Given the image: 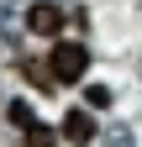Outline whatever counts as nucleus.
Listing matches in <instances>:
<instances>
[{
    "instance_id": "obj_2",
    "label": "nucleus",
    "mask_w": 142,
    "mask_h": 147,
    "mask_svg": "<svg viewBox=\"0 0 142 147\" xmlns=\"http://www.w3.org/2000/svg\"><path fill=\"white\" fill-rule=\"evenodd\" d=\"M21 21H26V32H32V37H53V42H58L63 26H68V16H63V0H32Z\"/></svg>"
},
{
    "instance_id": "obj_5",
    "label": "nucleus",
    "mask_w": 142,
    "mask_h": 147,
    "mask_svg": "<svg viewBox=\"0 0 142 147\" xmlns=\"http://www.w3.org/2000/svg\"><path fill=\"white\" fill-rule=\"evenodd\" d=\"M100 147H137V137H132V126H121V121H111V126H100V137H95Z\"/></svg>"
},
{
    "instance_id": "obj_6",
    "label": "nucleus",
    "mask_w": 142,
    "mask_h": 147,
    "mask_svg": "<svg viewBox=\"0 0 142 147\" xmlns=\"http://www.w3.org/2000/svg\"><path fill=\"white\" fill-rule=\"evenodd\" d=\"M84 105H90V110H111V105H116V95H111L105 84H90V89H84Z\"/></svg>"
},
{
    "instance_id": "obj_4",
    "label": "nucleus",
    "mask_w": 142,
    "mask_h": 147,
    "mask_svg": "<svg viewBox=\"0 0 142 147\" xmlns=\"http://www.w3.org/2000/svg\"><path fill=\"white\" fill-rule=\"evenodd\" d=\"M58 137H63L58 126H42V121H32L26 131H21V142H26V147H58Z\"/></svg>"
},
{
    "instance_id": "obj_1",
    "label": "nucleus",
    "mask_w": 142,
    "mask_h": 147,
    "mask_svg": "<svg viewBox=\"0 0 142 147\" xmlns=\"http://www.w3.org/2000/svg\"><path fill=\"white\" fill-rule=\"evenodd\" d=\"M47 68H53V84H84V68H90V47H84V42H63V37H58V47H53Z\"/></svg>"
},
{
    "instance_id": "obj_3",
    "label": "nucleus",
    "mask_w": 142,
    "mask_h": 147,
    "mask_svg": "<svg viewBox=\"0 0 142 147\" xmlns=\"http://www.w3.org/2000/svg\"><path fill=\"white\" fill-rule=\"evenodd\" d=\"M63 137H68V142H79V147H90V142L100 137V126H95V116H90V105L63 116Z\"/></svg>"
},
{
    "instance_id": "obj_7",
    "label": "nucleus",
    "mask_w": 142,
    "mask_h": 147,
    "mask_svg": "<svg viewBox=\"0 0 142 147\" xmlns=\"http://www.w3.org/2000/svg\"><path fill=\"white\" fill-rule=\"evenodd\" d=\"M5 116H11V126H21V131H26L32 121H37V116H32V105H26V100H11V105H5Z\"/></svg>"
}]
</instances>
